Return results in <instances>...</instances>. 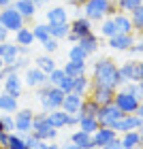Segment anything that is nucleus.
<instances>
[{
    "label": "nucleus",
    "instance_id": "nucleus-28",
    "mask_svg": "<svg viewBox=\"0 0 143 149\" xmlns=\"http://www.w3.org/2000/svg\"><path fill=\"white\" fill-rule=\"evenodd\" d=\"M77 45H81V47L86 49V53L90 56V53H94V51L98 49V38L90 32V34H83V36H81V38L77 40Z\"/></svg>",
    "mask_w": 143,
    "mask_h": 149
},
{
    "label": "nucleus",
    "instance_id": "nucleus-41",
    "mask_svg": "<svg viewBox=\"0 0 143 149\" xmlns=\"http://www.w3.org/2000/svg\"><path fill=\"white\" fill-rule=\"evenodd\" d=\"M73 83H75V77H69V74H64L62 81L58 83V87H60V90H62L64 94H69V92H73Z\"/></svg>",
    "mask_w": 143,
    "mask_h": 149
},
{
    "label": "nucleus",
    "instance_id": "nucleus-50",
    "mask_svg": "<svg viewBox=\"0 0 143 149\" xmlns=\"http://www.w3.org/2000/svg\"><path fill=\"white\" fill-rule=\"evenodd\" d=\"M6 36H9V30L0 28V43H6Z\"/></svg>",
    "mask_w": 143,
    "mask_h": 149
},
{
    "label": "nucleus",
    "instance_id": "nucleus-17",
    "mask_svg": "<svg viewBox=\"0 0 143 149\" xmlns=\"http://www.w3.org/2000/svg\"><path fill=\"white\" fill-rule=\"evenodd\" d=\"M113 24L115 28H118L120 34H132V22H130V15H126V13H115L113 15Z\"/></svg>",
    "mask_w": 143,
    "mask_h": 149
},
{
    "label": "nucleus",
    "instance_id": "nucleus-32",
    "mask_svg": "<svg viewBox=\"0 0 143 149\" xmlns=\"http://www.w3.org/2000/svg\"><path fill=\"white\" fill-rule=\"evenodd\" d=\"M32 32H34V38L41 40V43H45L47 38H51V34H49V24H36L34 28H32Z\"/></svg>",
    "mask_w": 143,
    "mask_h": 149
},
{
    "label": "nucleus",
    "instance_id": "nucleus-11",
    "mask_svg": "<svg viewBox=\"0 0 143 149\" xmlns=\"http://www.w3.org/2000/svg\"><path fill=\"white\" fill-rule=\"evenodd\" d=\"M135 45V38L132 34H113L111 38H109V47L115 51H130V47Z\"/></svg>",
    "mask_w": 143,
    "mask_h": 149
},
{
    "label": "nucleus",
    "instance_id": "nucleus-31",
    "mask_svg": "<svg viewBox=\"0 0 143 149\" xmlns=\"http://www.w3.org/2000/svg\"><path fill=\"white\" fill-rule=\"evenodd\" d=\"M36 68H41L45 74H49L53 68H56V60L51 56H41V58H36Z\"/></svg>",
    "mask_w": 143,
    "mask_h": 149
},
{
    "label": "nucleus",
    "instance_id": "nucleus-19",
    "mask_svg": "<svg viewBox=\"0 0 143 149\" xmlns=\"http://www.w3.org/2000/svg\"><path fill=\"white\" fill-rule=\"evenodd\" d=\"M71 143L75 145H79L81 149H94L96 145H94V139H92V134H88L83 130H77V132H73V136H71Z\"/></svg>",
    "mask_w": 143,
    "mask_h": 149
},
{
    "label": "nucleus",
    "instance_id": "nucleus-18",
    "mask_svg": "<svg viewBox=\"0 0 143 149\" xmlns=\"http://www.w3.org/2000/svg\"><path fill=\"white\" fill-rule=\"evenodd\" d=\"M47 121H49L53 128H64V126H69V113L62 111V109L47 111Z\"/></svg>",
    "mask_w": 143,
    "mask_h": 149
},
{
    "label": "nucleus",
    "instance_id": "nucleus-25",
    "mask_svg": "<svg viewBox=\"0 0 143 149\" xmlns=\"http://www.w3.org/2000/svg\"><path fill=\"white\" fill-rule=\"evenodd\" d=\"M0 109L4 113H15L17 111V98L9 92H2L0 94Z\"/></svg>",
    "mask_w": 143,
    "mask_h": 149
},
{
    "label": "nucleus",
    "instance_id": "nucleus-23",
    "mask_svg": "<svg viewBox=\"0 0 143 149\" xmlns=\"http://www.w3.org/2000/svg\"><path fill=\"white\" fill-rule=\"evenodd\" d=\"M34 32H32V28H19L17 32H15V43L17 45H22V47H30L32 43H34Z\"/></svg>",
    "mask_w": 143,
    "mask_h": 149
},
{
    "label": "nucleus",
    "instance_id": "nucleus-8",
    "mask_svg": "<svg viewBox=\"0 0 143 149\" xmlns=\"http://www.w3.org/2000/svg\"><path fill=\"white\" fill-rule=\"evenodd\" d=\"M141 124H143V119L139 117L137 113H124L111 128L115 132H130V130H139Z\"/></svg>",
    "mask_w": 143,
    "mask_h": 149
},
{
    "label": "nucleus",
    "instance_id": "nucleus-10",
    "mask_svg": "<svg viewBox=\"0 0 143 149\" xmlns=\"http://www.w3.org/2000/svg\"><path fill=\"white\" fill-rule=\"evenodd\" d=\"M81 102H83V96H79V94H75V92H69V94H64V100H62V107H60V109L66 111L69 115H79Z\"/></svg>",
    "mask_w": 143,
    "mask_h": 149
},
{
    "label": "nucleus",
    "instance_id": "nucleus-34",
    "mask_svg": "<svg viewBox=\"0 0 143 149\" xmlns=\"http://www.w3.org/2000/svg\"><path fill=\"white\" fill-rule=\"evenodd\" d=\"M69 60H77V62H86L88 60V53L81 45H73L69 49Z\"/></svg>",
    "mask_w": 143,
    "mask_h": 149
},
{
    "label": "nucleus",
    "instance_id": "nucleus-38",
    "mask_svg": "<svg viewBox=\"0 0 143 149\" xmlns=\"http://www.w3.org/2000/svg\"><path fill=\"white\" fill-rule=\"evenodd\" d=\"M126 92L128 94H132V96L135 98H143V85L139 83V81H128V83H126Z\"/></svg>",
    "mask_w": 143,
    "mask_h": 149
},
{
    "label": "nucleus",
    "instance_id": "nucleus-49",
    "mask_svg": "<svg viewBox=\"0 0 143 149\" xmlns=\"http://www.w3.org/2000/svg\"><path fill=\"white\" fill-rule=\"evenodd\" d=\"M69 126H79V115H69Z\"/></svg>",
    "mask_w": 143,
    "mask_h": 149
},
{
    "label": "nucleus",
    "instance_id": "nucleus-13",
    "mask_svg": "<svg viewBox=\"0 0 143 149\" xmlns=\"http://www.w3.org/2000/svg\"><path fill=\"white\" fill-rule=\"evenodd\" d=\"M24 81H26V85H30V87H41V85L47 83V74L41 68H36V66L34 68L28 66V68H26V79Z\"/></svg>",
    "mask_w": 143,
    "mask_h": 149
},
{
    "label": "nucleus",
    "instance_id": "nucleus-45",
    "mask_svg": "<svg viewBox=\"0 0 143 149\" xmlns=\"http://www.w3.org/2000/svg\"><path fill=\"white\" fill-rule=\"evenodd\" d=\"M100 149H124V147H122V143H120V139L115 136L113 141H109V143H107L105 147H100Z\"/></svg>",
    "mask_w": 143,
    "mask_h": 149
},
{
    "label": "nucleus",
    "instance_id": "nucleus-37",
    "mask_svg": "<svg viewBox=\"0 0 143 149\" xmlns=\"http://www.w3.org/2000/svg\"><path fill=\"white\" fill-rule=\"evenodd\" d=\"M141 4H143V0H118V6L122 13H132Z\"/></svg>",
    "mask_w": 143,
    "mask_h": 149
},
{
    "label": "nucleus",
    "instance_id": "nucleus-29",
    "mask_svg": "<svg viewBox=\"0 0 143 149\" xmlns=\"http://www.w3.org/2000/svg\"><path fill=\"white\" fill-rule=\"evenodd\" d=\"M69 32H71V26L69 22H62V24H49V34L53 38H66L69 36Z\"/></svg>",
    "mask_w": 143,
    "mask_h": 149
},
{
    "label": "nucleus",
    "instance_id": "nucleus-62",
    "mask_svg": "<svg viewBox=\"0 0 143 149\" xmlns=\"http://www.w3.org/2000/svg\"><path fill=\"white\" fill-rule=\"evenodd\" d=\"M0 28H2V24H0Z\"/></svg>",
    "mask_w": 143,
    "mask_h": 149
},
{
    "label": "nucleus",
    "instance_id": "nucleus-54",
    "mask_svg": "<svg viewBox=\"0 0 143 149\" xmlns=\"http://www.w3.org/2000/svg\"><path fill=\"white\" fill-rule=\"evenodd\" d=\"M13 2H15V0H0V6L4 9V6H11Z\"/></svg>",
    "mask_w": 143,
    "mask_h": 149
},
{
    "label": "nucleus",
    "instance_id": "nucleus-47",
    "mask_svg": "<svg viewBox=\"0 0 143 149\" xmlns=\"http://www.w3.org/2000/svg\"><path fill=\"white\" fill-rule=\"evenodd\" d=\"M39 149H60V145H56V143H51V141H41V145H39Z\"/></svg>",
    "mask_w": 143,
    "mask_h": 149
},
{
    "label": "nucleus",
    "instance_id": "nucleus-44",
    "mask_svg": "<svg viewBox=\"0 0 143 149\" xmlns=\"http://www.w3.org/2000/svg\"><path fill=\"white\" fill-rule=\"evenodd\" d=\"M24 141H26V145H28V149H39V145H41V141H39L32 132L28 134V139H24Z\"/></svg>",
    "mask_w": 143,
    "mask_h": 149
},
{
    "label": "nucleus",
    "instance_id": "nucleus-33",
    "mask_svg": "<svg viewBox=\"0 0 143 149\" xmlns=\"http://www.w3.org/2000/svg\"><path fill=\"white\" fill-rule=\"evenodd\" d=\"M88 87H90V81H88L86 74H79V77H75V83H73V92H75V94L83 96Z\"/></svg>",
    "mask_w": 143,
    "mask_h": 149
},
{
    "label": "nucleus",
    "instance_id": "nucleus-35",
    "mask_svg": "<svg viewBox=\"0 0 143 149\" xmlns=\"http://www.w3.org/2000/svg\"><path fill=\"white\" fill-rule=\"evenodd\" d=\"M130 22H132V28L135 30H143V4L141 6H137L132 13H130Z\"/></svg>",
    "mask_w": 143,
    "mask_h": 149
},
{
    "label": "nucleus",
    "instance_id": "nucleus-52",
    "mask_svg": "<svg viewBox=\"0 0 143 149\" xmlns=\"http://www.w3.org/2000/svg\"><path fill=\"white\" fill-rule=\"evenodd\" d=\"M60 149H81V147L75 143H69V145H60Z\"/></svg>",
    "mask_w": 143,
    "mask_h": 149
},
{
    "label": "nucleus",
    "instance_id": "nucleus-60",
    "mask_svg": "<svg viewBox=\"0 0 143 149\" xmlns=\"http://www.w3.org/2000/svg\"><path fill=\"white\" fill-rule=\"evenodd\" d=\"M141 38H143V30H141Z\"/></svg>",
    "mask_w": 143,
    "mask_h": 149
},
{
    "label": "nucleus",
    "instance_id": "nucleus-53",
    "mask_svg": "<svg viewBox=\"0 0 143 149\" xmlns=\"http://www.w3.org/2000/svg\"><path fill=\"white\" fill-rule=\"evenodd\" d=\"M66 38H69V40H73V43H77V40H79V36L75 34V32H69V36H66Z\"/></svg>",
    "mask_w": 143,
    "mask_h": 149
},
{
    "label": "nucleus",
    "instance_id": "nucleus-4",
    "mask_svg": "<svg viewBox=\"0 0 143 149\" xmlns=\"http://www.w3.org/2000/svg\"><path fill=\"white\" fill-rule=\"evenodd\" d=\"M32 134H34L39 141H53L56 139L58 128H53L49 121H47V111L34 115V119H32Z\"/></svg>",
    "mask_w": 143,
    "mask_h": 149
},
{
    "label": "nucleus",
    "instance_id": "nucleus-57",
    "mask_svg": "<svg viewBox=\"0 0 143 149\" xmlns=\"http://www.w3.org/2000/svg\"><path fill=\"white\" fill-rule=\"evenodd\" d=\"M2 68H4V62H2V58H0V81H2Z\"/></svg>",
    "mask_w": 143,
    "mask_h": 149
},
{
    "label": "nucleus",
    "instance_id": "nucleus-42",
    "mask_svg": "<svg viewBox=\"0 0 143 149\" xmlns=\"http://www.w3.org/2000/svg\"><path fill=\"white\" fill-rule=\"evenodd\" d=\"M0 124H2V130H6V132L15 130V119H13V117H11L9 113H6V115H2V117H0Z\"/></svg>",
    "mask_w": 143,
    "mask_h": 149
},
{
    "label": "nucleus",
    "instance_id": "nucleus-20",
    "mask_svg": "<svg viewBox=\"0 0 143 149\" xmlns=\"http://www.w3.org/2000/svg\"><path fill=\"white\" fill-rule=\"evenodd\" d=\"M13 6L22 13L24 19H32V17H34V13H36V4L32 2V0H15Z\"/></svg>",
    "mask_w": 143,
    "mask_h": 149
},
{
    "label": "nucleus",
    "instance_id": "nucleus-22",
    "mask_svg": "<svg viewBox=\"0 0 143 149\" xmlns=\"http://www.w3.org/2000/svg\"><path fill=\"white\" fill-rule=\"evenodd\" d=\"M71 32H75L79 38L83 36V34H90L92 32V24H90V19L88 17H77L75 22L71 24Z\"/></svg>",
    "mask_w": 143,
    "mask_h": 149
},
{
    "label": "nucleus",
    "instance_id": "nucleus-39",
    "mask_svg": "<svg viewBox=\"0 0 143 149\" xmlns=\"http://www.w3.org/2000/svg\"><path fill=\"white\" fill-rule=\"evenodd\" d=\"M62 77H64L62 68H53L49 74H47V83H49V85H58L60 81H62Z\"/></svg>",
    "mask_w": 143,
    "mask_h": 149
},
{
    "label": "nucleus",
    "instance_id": "nucleus-14",
    "mask_svg": "<svg viewBox=\"0 0 143 149\" xmlns=\"http://www.w3.org/2000/svg\"><path fill=\"white\" fill-rule=\"evenodd\" d=\"M113 96H115V90H111V87H100V85H94V90H92V100L94 102H98L100 107L103 104H109V102H113Z\"/></svg>",
    "mask_w": 143,
    "mask_h": 149
},
{
    "label": "nucleus",
    "instance_id": "nucleus-15",
    "mask_svg": "<svg viewBox=\"0 0 143 149\" xmlns=\"http://www.w3.org/2000/svg\"><path fill=\"white\" fill-rule=\"evenodd\" d=\"M115 136H118V132L113 130V128H107V126H100L96 132L92 134V139H94V145L96 147H105L109 141H113Z\"/></svg>",
    "mask_w": 143,
    "mask_h": 149
},
{
    "label": "nucleus",
    "instance_id": "nucleus-43",
    "mask_svg": "<svg viewBox=\"0 0 143 149\" xmlns=\"http://www.w3.org/2000/svg\"><path fill=\"white\" fill-rule=\"evenodd\" d=\"M43 49H45L47 53H53V51L58 49V38H53V36H51V38H47L45 43H43Z\"/></svg>",
    "mask_w": 143,
    "mask_h": 149
},
{
    "label": "nucleus",
    "instance_id": "nucleus-36",
    "mask_svg": "<svg viewBox=\"0 0 143 149\" xmlns=\"http://www.w3.org/2000/svg\"><path fill=\"white\" fill-rule=\"evenodd\" d=\"M100 34L107 36V38H111L113 34H118V28H115V24H113V17H107L103 26H100Z\"/></svg>",
    "mask_w": 143,
    "mask_h": 149
},
{
    "label": "nucleus",
    "instance_id": "nucleus-7",
    "mask_svg": "<svg viewBox=\"0 0 143 149\" xmlns=\"http://www.w3.org/2000/svg\"><path fill=\"white\" fill-rule=\"evenodd\" d=\"M113 102L118 104V109H120L122 113H137L139 104H141V100H139V98H135L132 94H128L126 90H122V92H115Z\"/></svg>",
    "mask_w": 143,
    "mask_h": 149
},
{
    "label": "nucleus",
    "instance_id": "nucleus-2",
    "mask_svg": "<svg viewBox=\"0 0 143 149\" xmlns=\"http://www.w3.org/2000/svg\"><path fill=\"white\" fill-rule=\"evenodd\" d=\"M36 98L41 100V104H43V109H45V111H56V109H60V107H62L64 92L60 90L58 85H49V83H45V85H41V87H39Z\"/></svg>",
    "mask_w": 143,
    "mask_h": 149
},
{
    "label": "nucleus",
    "instance_id": "nucleus-3",
    "mask_svg": "<svg viewBox=\"0 0 143 149\" xmlns=\"http://www.w3.org/2000/svg\"><path fill=\"white\" fill-rule=\"evenodd\" d=\"M83 17H88L90 22H100L107 15H113V2L111 0H86L83 4Z\"/></svg>",
    "mask_w": 143,
    "mask_h": 149
},
{
    "label": "nucleus",
    "instance_id": "nucleus-1",
    "mask_svg": "<svg viewBox=\"0 0 143 149\" xmlns=\"http://www.w3.org/2000/svg\"><path fill=\"white\" fill-rule=\"evenodd\" d=\"M94 85H100V87H111L115 90L118 85H122V79H120V70L109 58H100L98 62H94Z\"/></svg>",
    "mask_w": 143,
    "mask_h": 149
},
{
    "label": "nucleus",
    "instance_id": "nucleus-21",
    "mask_svg": "<svg viewBox=\"0 0 143 149\" xmlns=\"http://www.w3.org/2000/svg\"><path fill=\"white\" fill-rule=\"evenodd\" d=\"M120 143H122L124 149H139L141 147V134H139V130L124 132V136L120 139Z\"/></svg>",
    "mask_w": 143,
    "mask_h": 149
},
{
    "label": "nucleus",
    "instance_id": "nucleus-51",
    "mask_svg": "<svg viewBox=\"0 0 143 149\" xmlns=\"http://www.w3.org/2000/svg\"><path fill=\"white\" fill-rule=\"evenodd\" d=\"M6 49H9V43H0V58H4Z\"/></svg>",
    "mask_w": 143,
    "mask_h": 149
},
{
    "label": "nucleus",
    "instance_id": "nucleus-5",
    "mask_svg": "<svg viewBox=\"0 0 143 149\" xmlns=\"http://www.w3.org/2000/svg\"><path fill=\"white\" fill-rule=\"evenodd\" d=\"M0 24H2V28L4 30H9V32H17L19 28H24V24H26V19L22 17V13H19L15 6H4L2 11H0Z\"/></svg>",
    "mask_w": 143,
    "mask_h": 149
},
{
    "label": "nucleus",
    "instance_id": "nucleus-12",
    "mask_svg": "<svg viewBox=\"0 0 143 149\" xmlns=\"http://www.w3.org/2000/svg\"><path fill=\"white\" fill-rule=\"evenodd\" d=\"M120 79L122 83H128V81H139L141 79V72H139V62H126L120 66Z\"/></svg>",
    "mask_w": 143,
    "mask_h": 149
},
{
    "label": "nucleus",
    "instance_id": "nucleus-48",
    "mask_svg": "<svg viewBox=\"0 0 143 149\" xmlns=\"http://www.w3.org/2000/svg\"><path fill=\"white\" fill-rule=\"evenodd\" d=\"M130 51H132V53H143V38L139 40V43H135V45L130 47Z\"/></svg>",
    "mask_w": 143,
    "mask_h": 149
},
{
    "label": "nucleus",
    "instance_id": "nucleus-46",
    "mask_svg": "<svg viewBox=\"0 0 143 149\" xmlns=\"http://www.w3.org/2000/svg\"><path fill=\"white\" fill-rule=\"evenodd\" d=\"M9 136H11V134L6 132V130H0V147H6V145H9Z\"/></svg>",
    "mask_w": 143,
    "mask_h": 149
},
{
    "label": "nucleus",
    "instance_id": "nucleus-59",
    "mask_svg": "<svg viewBox=\"0 0 143 149\" xmlns=\"http://www.w3.org/2000/svg\"><path fill=\"white\" fill-rule=\"evenodd\" d=\"M34 4H43V2H47V0H32Z\"/></svg>",
    "mask_w": 143,
    "mask_h": 149
},
{
    "label": "nucleus",
    "instance_id": "nucleus-61",
    "mask_svg": "<svg viewBox=\"0 0 143 149\" xmlns=\"http://www.w3.org/2000/svg\"><path fill=\"white\" fill-rule=\"evenodd\" d=\"M0 130H2V124H0Z\"/></svg>",
    "mask_w": 143,
    "mask_h": 149
},
{
    "label": "nucleus",
    "instance_id": "nucleus-16",
    "mask_svg": "<svg viewBox=\"0 0 143 149\" xmlns=\"http://www.w3.org/2000/svg\"><path fill=\"white\" fill-rule=\"evenodd\" d=\"M4 92L13 94L15 98L22 96V79H19L17 72H11V74H6V77H4Z\"/></svg>",
    "mask_w": 143,
    "mask_h": 149
},
{
    "label": "nucleus",
    "instance_id": "nucleus-58",
    "mask_svg": "<svg viewBox=\"0 0 143 149\" xmlns=\"http://www.w3.org/2000/svg\"><path fill=\"white\" fill-rule=\"evenodd\" d=\"M139 134H141V147H143V124H141V128H139Z\"/></svg>",
    "mask_w": 143,
    "mask_h": 149
},
{
    "label": "nucleus",
    "instance_id": "nucleus-40",
    "mask_svg": "<svg viewBox=\"0 0 143 149\" xmlns=\"http://www.w3.org/2000/svg\"><path fill=\"white\" fill-rule=\"evenodd\" d=\"M6 149H28V145H26V141L24 139H19V136H9V145H6Z\"/></svg>",
    "mask_w": 143,
    "mask_h": 149
},
{
    "label": "nucleus",
    "instance_id": "nucleus-27",
    "mask_svg": "<svg viewBox=\"0 0 143 149\" xmlns=\"http://www.w3.org/2000/svg\"><path fill=\"white\" fill-rule=\"evenodd\" d=\"M47 22H49V24H62V22H69V11L62 9V6H53L51 11H47Z\"/></svg>",
    "mask_w": 143,
    "mask_h": 149
},
{
    "label": "nucleus",
    "instance_id": "nucleus-30",
    "mask_svg": "<svg viewBox=\"0 0 143 149\" xmlns=\"http://www.w3.org/2000/svg\"><path fill=\"white\" fill-rule=\"evenodd\" d=\"M100 109V104L98 102H94L92 98H88L81 102V109H79V115H90V117H96V113Z\"/></svg>",
    "mask_w": 143,
    "mask_h": 149
},
{
    "label": "nucleus",
    "instance_id": "nucleus-55",
    "mask_svg": "<svg viewBox=\"0 0 143 149\" xmlns=\"http://www.w3.org/2000/svg\"><path fill=\"white\" fill-rule=\"evenodd\" d=\"M64 2H69V4H77V6H81L86 2V0H64Z\"/></svg>",
    "mask_w": 143,
    "mask_h": 149
},
{
    "label": "nucleus",
    "instance_id": "nucleus-6",
    "mask_svg": "<svg viewBox=\"0 0 143 149\" xmlns=\"http://www.w3.org/2000/svg\"><path fill=\"white\" fill-rule=\"evenodd\" d=\"M122 113L120 109H118V104L115 102H109V104H103L98 109V113H96V119H98V124L100 126H107V128H111L115 121H118L120 117H122Z\"/></svg>",
    "mask_w": 143,
    "mask_h": 149
},
{
    "label": "nucleus",
    "instance_id": "nucleus-26",
    "mask_svg": "<svg viewBox=\"0 0 143 149\" xmlns=\"http://www.w3.org/2000/svg\"><path fill=\"white\" fill-rule=\"evenodd\" d=\"M64 74L69 77H79V74H86V62H77V60H69L64 64Z\"/></svg>",
    "mask_w": 143,
    "mask_h": 149
},
{
    "label": "nucleus",
    "instance_id": "nucleus-24",
    "mask_svg": "<svg viewBox=\"0 0 143 149\" xmlns=\"http://www.w3.org/2000/svg\"><path fill=\"white\" fill-rule=\"evenodd\" d=\"M100 128L96 117H90V115H79V130H83L88 134H94Z\"/></svg>",
    "mask_w": 143,
    "mask_h": 149
},
{
    "label": "nucleus",
    "instance_id": "nucleus-56",
    "mask_svg": "<svg viewBox=\"0 0 143 149\" xmlns=\"http://www.w3.org/2000/svg\"><path fill=\"white\" fill-rule=\"evenodd\" d=\"M137 115H139V117H141V119H143V102H141V104H139V109H137Z\"/></svg>",
    "mask_w": 143,
    "mask_h": 149
},
{
    "label": "nucleus",
    "instance_id": "nucleus-9",
    "mask_svg": "<svg viewBox=\"0 0 143 149\" xmlns=\"http://www.w3.org/2000/svg\"><path fill=\"white\" fill-rule=\"evenodd\" d=\"M32 119H34V113L30 109H22L15 111V130L22 134H30L32 132Z\"/></svg>",
    "mask_w": 143,
    "mask_h": 149
}]
</instances>
